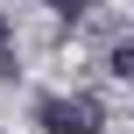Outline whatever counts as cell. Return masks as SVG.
I'll return each instance as SVG.
<instances>
[{"mask_svg":"<svg viewBox=\"0 0 134 134\" xmlns=\"http://www.w3.org/2000/svg\"><path fill=\"white\" fill-rule=\"evenodd\" d=\"M35 127L42 134H99L106 113H99V99L71 92V99H35Z\"/></svg>","mask_w":134,"mask_h":134,"instance_id":"cell-1","label":"cell"},{"mask_svg":"<svg viewBox=\"0 0 134 134\" xmlns=\"http://www.w3.org/2000/svg\"><path fill=\"white\" fill-rule=\"evenodd\" d=\"M113 78H127V85H134V35L113 42Z\"/></svg>","mask_w":134,"mask_h":134,"instance_id":"cell-2","label":"cell"},{"mask_svg":"<svg viewBox=\"0 0 134 134\" xmlns=\"http://www.w3.org/2000/svg\"><path fill=\"white\" fill-rule=\"evenodd\" d=\"M0 78H14V49H0Z\"/></svg>","mask_w":134,"mask_h":134,"instance_id":"cell-4","label":"cell"},{"mask_svg":"<svg viewBox=\"0 0 134 134\" xmlns=\"http://www.w3.org/2000/svg\"><path fill=\"white\" fill-rule=\"evenodd\" d=\"M0 49H14V28H7V21H0Z\"/></svg>","mask_w":134,"mask_h":134,"instance_id":"cell-5","label":"cell"},{"mask_svg":"<svg viewBox=\"0 0 134 134\" xmlns=\"http://www.w3.org/2000/svg\"><path fill=\"white\" fill-rule=\"evenodd\" d=\"M49 7H57V14H71V21H78V14H85V7H92V0H49Z\"/></svg>","mask_w":134,"mask_h":134,"instance_id":"cell-3","label":"cell"}]
</instances>
